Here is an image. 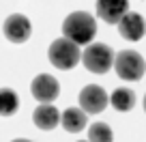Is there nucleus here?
Masks as SVG:
<instances>
[{"mask_svg": "<svg viewBox=\"0 0 146 142\" xmlns=\"http://www.w3.org/2000/svg\"><path fill=\"white\" fill-rule=\"evenodd\" d=\"M62 35L78 45H88L97 35V19L86 11H73L62 22Z\"/></svg>", "mask_w": 146, "mask_h": 142, "instance_id": "nucleus-1", "label": "nucleus"}, {"mask_svg": "<svg viewBox=\"0 0 146 142\" xmlns=\"http://www.w3.org/2000/svg\"><path fill=\"white\" fill-rule=\"evenodd\" d=\"M47 58L56 69L67 71V69H73L82 60V50H80V45L75 41H71L67 37H60L56 41H52L50 50H47Z\"/></svg>", "mask_w": 146, "mask_h": 142, "instance_id": "nucleus-2", "label": "nucleus"}, {"mask_svg": "<svg viewBox=\"0 0 146 142\" xmlns=\"http://www.w3.org/2000/svg\"><path fill=\"white\" fill-rule=\"evenodd\" d=\"M114 50L105 43H88V47L82 52V63L90 73H108V69L114 67Z\"/></svg>", "mask_w": 146, "mask_h": 142, "instance_id": "nucleus-3", "label": "nucleus"}, {"mask_svg": "<svg viewBox=\"0 0 146 142\" xmlns=\"http://www.w3.org/2000/svg\"><path fill=\"white\" fill-rule=\"evenodd\" d=\"M114 69L120 80L125 82H137L146 73V63L135 50H123L114 56Z\"/></svg>", "mask_w": 146, "mask_h": 142, "instance_id": "nucleus-4", "label": "nucleus"}, {"mask_svg": "<svg viewBox=\"0 0 146 142\" xmlns=\"http://www.w3.org/2000/svg\"><path fill=\"white\" fill-rule=\"evenodd\" d=\"M78 101H80V108H82L86 114H99V112H103L105 108H108L110 97L101 86L88 84V86H84L82 91H80Z\"/></svg>", "mask_w": 146, "mask_h": 142, "instance_id": "nucleus-5", "label": "nucleus"}, {"mask_svg": "<svg viewBox=\"0 0 146 142\" xmlns=\"http://www.w3.org/2000/svg\"><path fill=\"white\" fill-rule=\"evenodd\" d=\"M30 93L39 103H52L60 95V84L54 75L50 73H39L30 84Z\"/></svg>", "mask_w": 146, "mask_h": 142, "instance_id": "nucleus-6", "label": "nucleus"}, {"mask_svg": "<svg viewBox=\"0 0 146 142\" xmlns=\"http://www.w3.org/2000/svg\"><path fill=\"white\" fill-rule=\"evenodd\" d=\"M2 32L5 37L9 39L11 43H26L30 39V32H32V24L26 15L22 13H13L5 19L2 24Z\"/></svg>", "mask_w": 146, "mask_h": 142, "instance_id": "nucleus-7", "label": "nucleus"}, {"mask_svg": "<svg viewBox=\"0 0 146 142\" xmlns=\"http://www.w3.org/2000/svg\"><path fill=\"white\" fill-rule=\"evenodd\" d=\"M116 26H118L120 37L127 39V41H140V39L144 37V32H146L144 17H142L140 13H133V11H127Z\"/></svg>", "mask_w": 146, "mask_h": 142, "instance_id": "nucleus-8", "label": "nucleus"}, {"mask_svg": "<svg viewBox=\"0 0 146 142\" xmlns=\"http://www.w3.org/2000/svg\"><path fill=\"white\" fill-rule=\"evenodd\" d=\"M95 11L97 17H101L105 24H118L129 11V0H97Z\"/></svg>", "mask_w": 146, "mask_h": 142, "instance_id": "nucleus-9", "label": "nucleus"}, {"mask_svg": "<svg viewBox=\"0 0 146 142\" xmlns=\"http://www.w3.org/2000/svg\"><path fill=\"white\" fill-rule=\"evenodd\" d=\"M32 121H35V125L39 129L50 131V129H54L56 125L60 123V112L56 110L52 103H41L35 112H32Z\"/></svg>", "mask_w": 146, "mask_h": 142, "instance_id": "nucleus-10", "label": "nucleus"}, {"mask_svg": "<svg viewBox=\"0 0 146 142\" xmlns=\"http://www.w3.org/2000/svg\"><path fill=\"white\" fill-rule=\"evenodd\" d=\"M60 125L64 127V131L69 133H80L86 127V112L82 108H67L60 114Z\"/></svg>", "mask_w": 146, "mask_h": 142, "instance_id": "nucleus-11", "label": "nucleus"}, {"mask_svg": "<svg viewBox=\"0 0 146 142\" xmlns=\"http://www.w3.org/2000/svg\"><path fill=\"white\" fill-rule=\"evenodd\" d=\"M110 103L114 105V110H118V112H129L135 105V93L131 88H116L110 95Z\"/></svg>", "mask_w": 146, "mask_h": 142, "instance_id": "nucleus-12", "label": "nucleus"}, {"mask_svg": "<svg viewBox=\"0 0 146 142\" xmlns=\"http://www.w3.org/2000/svg\"><path fill=\"white\" fill-rule=\"evenodd\" d=\"M19 110V97L11 88H0V116H13Z\"/></svg>", "mask_w": 146, "mask_h": 142, "instance_id": "nucleus-13", "label": "nucleus"}, {"mask_svg": "<svg viewBox=\"0 0 146 142\" xmlns=\"http://www.w3.org/2000/svg\"><path fill=\"white\" fill-rule=\"evenodd\" d=\"M114 133L105 123H95L88 129V142H112Z\"/></svg>", "mask_w": 146, "mask_h": 142, "instance_id": "nucleus-14", "label": "nucleus"}, {"mask_svg": "<svg viewBox=\"0 0 146 142\" xmlns=\"http://www.w3.org/2000/svg\"><path fill=\"white\" fill-rule=\"evenodd\" d=\"M11 142H30V140H26V138H17V140H11Z\"/></svg>", "mask_w": 146, "mask_h": 142, "instance_id": "nucleus-15", "label": "nucleus"}, {"mask_svg": "<svg viewBox=\"0 0 146 142\" xmlns=\"http://www.w3.org/2000/svg\"><path fill=\"white\" fill-rule=\"evenodd\" d=\"M144 110H146V95H144Z\"/></svg>", "mask_w": 146, "mask_h": 142, "instance_id": "nucleus-16", "label": "nucleus"}, {"mask_svg": "<svg viewBox=\"0 0 146 142\" xmlns=\"http://www.w3.org/2000/svg\"><path fill=\"white\" fill-rule=\"evenodd\" d=\"M80 142H88V140H80Z\"/></svg>", "mask_w": 146, "mask_h": 142, "instance_id": "nucleus-17", "label": "nucleus"}]
</instances>
